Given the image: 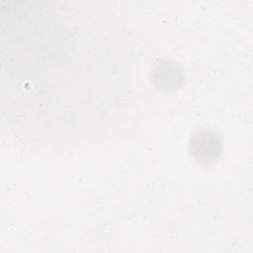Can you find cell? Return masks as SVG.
<instances>
[{
	"mask_svg": "<svg viewBox=\"0 0 253 253\" xmlns=\"http://www.w3.org/2000/svg\"><path fill=\"white\" fill-rule=\"evenodd\" d=\"M192 150L198 159L212 160L220 150L219 140L212 132L201 131L195 135L192 141Z\"/></svg>",
	"mask_w": 253,
	"mask_h": 253,
	"instance_id": "6da1fadb",
	"label": "cell"
}]
</instances>
